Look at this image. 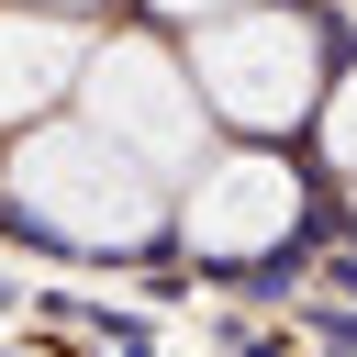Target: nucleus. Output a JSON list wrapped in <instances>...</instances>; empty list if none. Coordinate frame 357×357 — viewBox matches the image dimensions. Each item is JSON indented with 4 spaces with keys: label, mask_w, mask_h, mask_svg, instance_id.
I'll use <instances>...</instances> for the list:
<instances>
[{
    "label": "nucleus",
    "mask_w": 357,
    "mask_h": 357,
    "mask_svg": "<svg viewBox=\"0 0 357 357\" xmlns=\"http://www.w3.org/2000/svg\"><path fill=\"white\" fill-rule=\"evenodd\" d=\"M89 22H67V11H0V123L11 134H33V123H67L78 112V89H89Z\"/></svg>",
    "instance_id": "nucleus-5"
},
{
    "label": "nucleus",
    "mask_w": 357,
    "mask_h": 357,
    "mask_svg": "<svg viewBox=\"0 0 357 357\" xmlns=\"http://www.w3.org/2000/svg\"><path fill=\"white\" fill-rule=\"evenodd\" d=\"M190 78H201L212 123H234V134H290V123H312L324 89H335L324 22H312V11H279V0L190 33Z\"/></svg>",
    "instance_id": "nucleus-2"
},
{
    "label": "nucleus",
    "mask_w": 357,
    "mask_h": 357,
    "mask_svg": "<svg viewBox=\"0 0 357 357\" xmlns=\"http://www.w3.org/2000/svg\"><path fill=\"white\" fill-rule=\"evenodd\" d=\"M167 22H190V33H212V22H234V11H257V0H156Z\"/></svg>",
    "instance_id": "nucleus-7"
},
{
    "label": "nucleus",
    "mask_w": 357,
    "mask_h": 357,
    "mask_svg": "<svg viewBox=\"0 0 357 357\" xmlns=\"http://www.w3.org/2000/svg\"><path fill=\"white\" fill-rule=\"evenodd\" d=\"M301 212H312V190H301V167L279 145H223L178 190V245L190 257H279L301 234Z\"/></svg>",
    "instance_id": "nucleus-4"
},
{
    "label": "nucleus",
    "mask_w": 357,
    "mask_h": 357,
    "mask_svg": "<svg viewBox=\"0 0 357 357\" xmlns=\"http://www.w3.org/2000/svg\"><path fill=\"white\" fill-rule=\"evenodd\" d=\"M312 145H324V167L357 178V56L335 67V89H324V112H312Z\"/></svg>",
    "instance_id": "nucleus-6"
},
{
    "label": "nucleus",
    "mask_w": 357,
    "mask_h": 357,
    "mask_svg": "<svg viewBox=\"0 0 357 357\" xmlns=\"http://www.w3.org/2000/svg\"><path fill=\"white\" fill-rule=\"evenodd\" d=\"M0 212H11L22 234H45V245H78V257H134V245L178 234V190H167L145 156H123L100 123H78V112L11 134V156H0Z\"/></svg>",
    "instance_id": "nucleus-1"
},
{
    "label": "nucleus",
    "mask_w": 357,
    "mask_h": 357,
    "mask_svg": "<svg viewBox=\"0 0 357 357\" xmlns=\"http://www.w3.org/2000/svg\"><path fill=\"white\" fill-rule=\"evenodd\" d=\"M33 11H100V0H33Z\"/></svg>",
    "instance_id": "nucleus-8"
},
{
    "label": "nucleus",
    "mask_w": 357,
    "mask_h": 357,
    "mask_svg": "<svg viewBox=\"0 0 357 357\" xmlns=\"http://www.w3.org/2000/svg\"><path fill=\"white\" fill-rule=\"evenodd\" d=\"M78 123H100L123 156H145L156 178H201L223 145H212V100H201V78H190V56L178 45H156V33H112L100 56H89V89H78Z\"/></svg>",
    "instance_id": "nucleus-3"
}]
</instances>
